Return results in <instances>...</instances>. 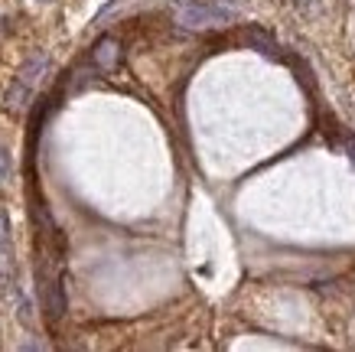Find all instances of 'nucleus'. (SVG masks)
I'll return each instance as SVG.
<instances>
[{
    "label": "nucleus",
    "mask_w": 355,
    "mask_h": 352,
    "mask_svg": "<svg viewBox=\"0 0 355 352\" xmlns=\"http://www.w3.org/2000/svg\"><path fill=\"white\" fill-rule=\"evenodd\" d=\"M232 20V13L212 3H180L176 7V23L186 30H205V26H222Z\"/></svg>",
    "instance_id": "1"
},
{
    "label": "nucleus",
    "mask_w": 355,
    "mask_h": 352,
    "mask_svg": "<svg viewBox=\"0 0 355 352\" xmlns=\"http://www.w3.org/2000/svg\"><path fill=\"white\" fill-rule=\"evenodd\" d=\"M92 59H95V65L101 69V72H114L121 62V46L118 40H111V36H101L95 43V49H92Z\"/></svg>",
    "instance_id": "2"
},
{
    "label": "nucleus",
    "mask_w": 355,
    "mask_h": 352,
    "mask_svg": "<svg viewBox=\"0 0 355 352\" xmlns=\"http://www.w3.org/2000/svg\"><path fill=\"white\" fill-rule=\"evenodd\" d=\"M49 69V56L46 53H33L26 62L20 65V72H17V82H23V85H36L40 78H43V72Z\"/></svg>",
    "instance_id": "3"
},
{
    "label": "nucleus",
    "mask_w": 355,
    "mask_h": 352,
    "mask_svg": "<svg viewBox=\"0 0 355 352\" xmlns=\"http://www.w3.org/2000/svg\"><path fill=\"white\" fill-rule=\"evenodd\" d=\"M43 297H46V310H49V320H59L65 313V294H62V280L49 278L43 284Z\"/></svg>",
    "instance_id": "4"
},
{
    "label": "nucleus",
    "mask_w": 355,
    "mask_h": 352,
    "mask_svg": "<svg viewBox=\"0 0 355 352\" xmlns=\"http://www.w3.org/2000/svg\"><path fill=\"white\" fill-rule=\"evenodd\" d=\"M30 98H33V88L30 85L13 82V85L7 88V95H3V108H7V111H23V108L30 105Z\"/></svg>",
    "instance_id": "5"
},
{
    "label": "nucleus",
    "mask_w": 355,
    "mask_h": 352,
    "mask_svg": "<svg viewBox=\"0 0 355 352\" xmlns=\"http://www.w3.org/2000/svg\"><path fill=\"white\" fill-rule=\"evenodd\" d=\"M248 40H251V43L258 46V49H261V53H264V56H280V53H277V43H270L268 36H264V33L251 30V33H248Z\"/></svg>",
    "instance_id": "6"
},
{
    "label": "nucleus",
    "mask_w": 355,
    "mask_h": 352,
    "mask_svg": "<svg viewBox=\"0 0 355 352\" xmlns=\"http://www.w3.org/2000/svg\"><path fill=\"white\" fill-rule=\"evenodd\" d=\"M13 176V167H10V153L0 150V183H7Z\"/></svg>",
    "instance_id": "7"
},
{
    "label": "nucleus",
    "mask_w": 355,
    "mask_h": 352,
    "mask_svg": "<svg viewBox=\"0 0 355 352\" xmlns=\"http://www.w3.org/2000/svg\"><path fill=\"white\" fill-rule=\"evenodd\" d=\"M349 160L355 163V140H352V144H349Z\"/></svg>",
    "instance_id": "8"
},
{
    "label": "nucleus",
    "mask_w": 355,
    "mask_h": 352,
    "mask_svg": "<svg viewBox=\"0 0 355 352\" xmlns=\"http://www.w3.org/2000/svg\"><path fill=\"white\" fill-rule=\"evenodd\" d=\"M43 3H49V0H43Z\"/></svg>",
    "instance_id": "9"
}]
</instances>
